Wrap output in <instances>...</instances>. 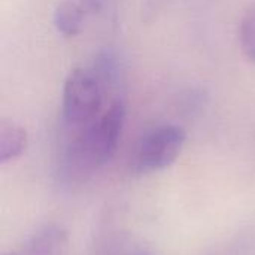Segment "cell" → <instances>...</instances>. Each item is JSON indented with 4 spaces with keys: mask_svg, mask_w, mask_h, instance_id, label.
Wrapping results in <instances>:
<instances>
[{
    "mask_svg": "<svg viewBox=\"0 0 255 255\" xmlns=\"http://www.w3.org/2000/svg\"><path fill=\"white\" fill-rule=\"evenodd\" d=\"M67 232L58 224L39 229L27 244L24 255H67Z\"/></svg>",
    "mask_w": 255,
    "mask_h": 255,
    "instance_id": "cell-5",
    "label": "cell"
},
{
    "mask_svg": "<svg viewBox=\"0 0 255 255\" xmlns=\"http://www.w3.org/2000/svg\"><path fill=\"white\" fill-rule=\"evenodd\" d=\"M7 255H18V254H15V253H10V254H7Z\"/></svg>",
    "mask_w": 255,
    "mask_h": 255,
    "instance_id": "cell-11",
    "label": "cell"
},
{
    "mask_svg": "<svg viewBox=\"0 0 255 255\" xmlns=\"http://www.w3.org/2000/svg\"><path fill=\"white\" fill-rule=\"evenodd\" d=\"M90 69L103 88L105 96L120 88L123 82L124 67L118 52L112 46H105L99 49L90 64Z\"/></svg>",
    "mask_w": 255,
    "mask_h": 255,
    "instance_id": "cell-4",
    "label": "cell"
},
{
    "mask_svg": "<svg viewBox=\"0 0 255 255\" xmlns=\"http://www.w3.org/2000/svg\"><path fill=\"white\" fill-rule=\"evenodd\" d=\"M88 13H103L111 9L115 0H79Z\"/></svg>",
    "mask_w": 255,
    "mask_h": 255,
    "instance_id": "cell-10",
    "label": "cell"
},
{
    "mask_svg": "<svg viewBox=\"0 0 255 255\" xmlns=\"http://www.w3.org/2000/svg\"><path fill=\"white\" fill-rule=\"evenodd\" d=\"M126 103L112 100L90 124L67 131L60 154V173L66 181L82 184L103 167L115 154L126 126Z\"/></svg>",
    "mask_w": 255,
    "mask_h": 255,
    "instance_id": "cell-1",
    "label": "cell"
},
{
    "mask_svg": "<svg viewBox=\"0 0 255 255\" xmlns=\"http://www.w3.org/2000/svg\"><path fill=\"white\" fill-rule=\"evenodd\" d=\"M105 91L90 67H75L63 85V121L67 131H76L103 112Z\"/></svg>",
    "mask_w": 255,
    "mask_h": 255,
    "instance_id": "cell-2",
    "label": "cell"
},
{
    "mask_svg": "<svg viewBox=\"0 0 255 255\" xmlns=\"http://www.w3.org/2000/svg\"><path fill=\"white\" fill-rule=\"evenodd\" d=\"M94 255H154L143 239L133 233L109 235L96 250Z\"/></svg>",
    "mask_w": 255,
    "mask_h": 255,
    "instance_id": "cell-8",
    "label": "cell"
},
{
    "mask_svg": "<svg viewBox=\"0 0 255 255\" xmlns=\"http://www.w3.org/2000/svg\"><path fill=\"white\" fill-rule=\"evenodd\" d=\"M239 45L244 57L255 64V4L242 16L239 24Z\"/></svg>",
    "mask_w": 255,
    "mask_h": 255,
    "instance_id": "cell-9",
    "label": "cell"
},
{
    "mask_svg": "<svg viewBox=\"0 0 255 255\" xmlns=\"http://www.w3.org/2000/svg\"><path fill=\"white\" fill-rule=\"evenodd\" d=\"M187 133L181 126L166 124L148 131L137 145L134 167L140 173L160 172L170 167L181 155Z\"/></svg>",
    "mask_w": 255,
    "mask_h": 255,
    "instance_id": "cell-3",
    "label": "cell"
},
{
    "mask_svg": "<svg viewBox=\"0 0 255 255\" xmlns=\"http://www.w3.org/2000/svg\"><path fill=\"white\" fill-rule=\"evenodd\" d=\"M88 12L81 1L64 0L54 10V27L64 37H75L81 33Z\"/></svg>",
    "mask_w": 255,
    "mask_h": 255,
    "instance_id": "cell-7",
    "label": "cell"
},
{
    "mask_svg": "<svg viewBox=\"0 0 255 255\" xmlns=\"http://www.w3.org/2000/svg\"><path fill=\"white\" fill-rule=\"evenodd\" d=\"M28 146V133L13 120L0 121V163L6 164L19 158Z\"/></svg>",
    "mask_w": 255,
    "mask_h": 255,
    "instance_id": "cell-6",
    "label": "cell"
}]
</instances>
